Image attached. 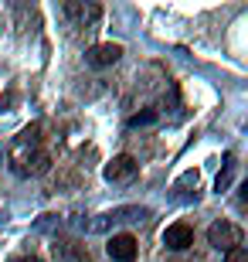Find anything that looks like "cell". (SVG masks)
I'll return each instance as SVG.
<instances>
[{"mask_svg":"<svg viewBox=\"0 0 248 262\" xmlns=\"http://www.w3.org/2000/svg\"><path fill=\"white\" fill-rule=\"evenodd\" d=\"M14 167H17V174H44L51 167V154L48 150H41V146H31L24 157H14Z\"/></svg>","mask_w":248,"mask_h":262,"instance_id":"3","label":"cell"},{"mask_svg":"<svg viewBox=\"0 0 248 262\" xmlns=\"http://www.w3.org/2000/svg\"><path fill=\"white\" fill-rule=\"evenodd\" d=\"M163 245L170 249V252H184V249H191L194 245V228L191 225H167V232H163Z\"/></svg>","mask_w":248,"mask_h":262,"instance_id":"6","label":"cell"},{"mask_svg":"<svg viewBox=\"0 0 248 262\" xmlns=\"http://www.w3.org/2000/svg\"><path fill=\"white\" fill-rule=\"evenodd\" d=\"M123 58V45H96V48H88L85 61L96 68H105V65H116V61Z\"/></svg>","mask_w":248,"mask_h":262,"instance_id":"7","label":"cell"},{"mask_svg":"<svg viewBox=\"0 0 248 262\" xmlns=\"http://www.w3.org/2000/svg\"><path fill=\"white\" fill-rule=\"evenodd\" d=\"M105 181L109 184H129L136 174H140V164H136V157H129V154H119V157H112L109 164H105Z\"/></svg>","mask_w":248,"mask_h":262,"instance_id":"2","label":"cell"},{"mask_svg":"<svg viewBox=\"0 0 248 262\" xmlns=\"http://www.w3.org/2000/svg\"><path fill=\"white\" fill-rule=\"evenodd\" d=\"M224 262H248V249H245V245H238V249L224 252Z\"/></svg>","mask_w":248,"mask_h":262,"instance_id":"10","label":"cell"},{"mask_svg":"<svg viewBox=\"0 0 248 262\" xmlns=\"http://www.w3.org/2000/svg\"><path fill=\"white\" fill-rule=\"evenodd\" d=\"M153 119H156V113H153V109H146V113H140V116H129V126H146V123H153Z\"/></svg>","mask_w":248,"mask_h":262,"instance_id":"9","label":"cell"},{"mask_svg":"<svg viewBox=\"0 0 248 262\" xmlns=\"http://www.w3.org/2000/svg\"><path fill=\"white\" fill-rule=\"evenodd\" d=\"M105 252H109V259L112 262H136V252H140V245H136L133 235H112L109 238V245H105Z\"/></svg>","mask_w":248,"mask_h":262,"instance_id":"5","label":"cell"},{"mask_svg":"<svg viewBox=\"0 0 248 262\" xmlns=\"http://www.w3.org/2000/svg\"><path fill=\"white\" fill-rule=\"evenodd\" d=\"M208 242L214 245L218 252H231V249H238V245L245 242V232H241L235 222H224V218H221V222H214L208 228Z\"/></svg>","mask_w":248,"mask_h":262,"instance_id":"1","label":"cell"},{"mask_svg":"<svg viewBox=\"0 0 248 262\" xmlns=\"http://www.w3.org/2000/svg\"><path fill=\"white\" fill-rule=\"evenodd\" d=\"M14 262H41V259H34V255H24V259H14Z\"/></svg>","mask_w":248,"mask_h":262,"instance_id":"12","label":"cell"},{"mask_svg":"<svg viewBox=\"0 0 248 262\" xmlns=\"http://www.w3.org/2000/svg\"><path fill=\"white\" fill-rule=\"evenodd\" d=\"M140 218H150V211L146 208H116V211H109V214H99V222H88L85 228L88 232H105L109 228V222H140Z\"/></svg>","mask_w":248,"mask_h":262,"instance_id":"4","label":"cell"},{"mask_svg":"<svg viewBox=\"0 0 248 262\" xmlns=\"http://www.w3.org/2000/svg\"><path fill=\"white\" fill-rule=\"evenodd\" d=\"M65 14H68L72 20H78L82 28H85V24H92V20H99V14H102V7H99V4H78V0H68V4H65Z\"/></svg>","mask_w":248,"mask_h":262,"instance_id":"8","label":"cell"},{"mask_svg":"<svg viewBox=\"0 0 248 262\" xmlns=\"http://www.w3.org/2000/svg\"><path fill=\"white\" fill-rule=\"evenodd\" d=\"M231 167H235V164H231V157H228V167H224V174L218 177V191H224V187H228V181H231Z\"/></svg>","mask_w":248,"mask_h":262,"instance_id":"11","label":"cell"}]
</instances>
